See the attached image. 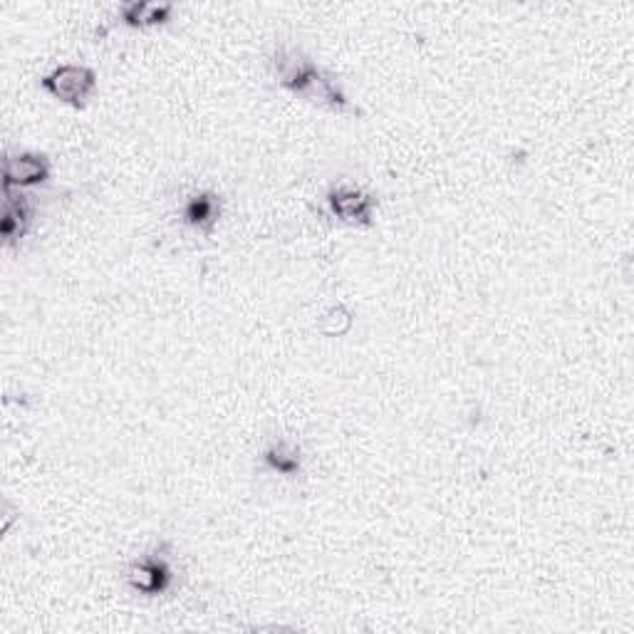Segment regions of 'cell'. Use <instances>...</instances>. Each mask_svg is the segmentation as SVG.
I'll use <instances>...</instances> for the list:
<instances>
[{
  "instance_id": "3",
  "label": "cell",
  "mask_w": 634,
  "mask_h": 634,
  "mask_svg": "<svg viewBox=\"0 0 634 634\" xmlns=\"http://www.w3.org/2000/svg\"><path fill=\"white\" fill-rule=\"evenodd\" d=\"M50 176V164L40 154H21L5 158V191L13 186H35Z\"/></svg>"
},
{
  "instance_id": "5",
  "label": "cell",
  "mask_w": 634,
  "mask_h": 634,
  "mask_svg": "<svg viewBox=\"0 0 634 634\" xmlns=\"http://www.w3.org/2000/svg\"><path fill=\"white\" fill-rule=\"evenodd\" d=\"M171 11L169 3H132L124 8V21L129 25H158L169 21Z\"/></svg>"
},
{
  "instance_id": "7",
  "label": "cell",
  "mask_w": 634,
  "mask_h": 634,
  "mask_svg": "<svg viewBox=\"0 0 634 634\" xmlns=\"http://www.w3.org/2000/svg\"><path fill=\"white\" fill-rule=\"evenodd\" d=\"M186 218L193 226H209L216 218V201L209 199V196H196L189 203V209H186Z\"/></svg>"
},
{
  "instance_id": "2",
  "label": "cell",
  "mask_w": 634,
  "mask_h": 634,
  "mask_svg": "<svg viewBox=\"0 0 634 634\" xmlns=\"http://www.w3.org/2000/svg\"><path fill=\"white\" fill-rule=\"evenodd\" d=\"M330 206L342 221L362 223V226H367L372 221V213H374V199L370 193L352 189V186H342V189L332 191L330 193Z\"/></svg>"
},
{
  "instance_id": "6",
  "label": "cell",
  "mask_w": 634,
  "mask_h": 634,
  "mask_svg": "<svg viewBox=\"0 0 634 634\" xmlns=\"http://www.w3.org/2000/svg\"><path fill=\"white\" fill-rule=\"evenodd\" d=\"M28 209H25V203L21 201H13V196L8 193V203H5V216H3V236L8 238V241H13V238H18V236H22V231H25V226H28Z\"/></svg>"
},
{
  "instance_id": "8",
  "label": "cell",
  "mask_w": 634,
  "mask_h": 634,
  "mask_svg": "<svg viewBox=\"0 0 634 634\" xmlns=\"http://www.w3.org/2000/svg\"><path fill=\"white\" fill-rule=\"evenodd\" d=\"M268 464L278 468L280 474H293L297 468V451L296 449H290L287 444L275 446V449L268 451Z\"/></svg>"
},
{
  "instance_id": "4",
  "label": "cell",
  "mask_w": 634,
  "mask_h": 634,
  "mask_svg": "<svg viewBox=\"0 0 634 634\" xmlns=\"http://www.w3.org/2000/svg\"><path fill=\"white\" fill-rule=\"evenodd\" d=\"M129 580H132V585L137 587L139 592H147V595H157V592H161L164 587H167V582H169V570H167V565L161 561H141L134 565V570H132V575H129Z\"/></svg>"
},
{
  "instance_id": "1",
  "label": "cell",
  "mask_w": 634,
  "mask_h": 634,
  "mask_svg": "<svg viewBox=\"0 0 634 634\" xmlns=\"http://www.w3.org/2000/svg\"><path fill=\"white\" fill-rule=\"evenodd\" d=\"M43 87L57 99L80 107L95 92L97 74L82 64H60L57 70L45 74Z\"/></svg>"
}]
</instances>
